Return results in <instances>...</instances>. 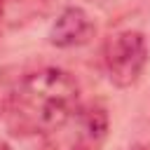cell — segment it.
I'll use <instances>...</instances> for the list:
<instances>
[{"label":"cell","mask_w":150,"mask_h":150,"mask_svg":"<svg viewBox=\"0 0 150 150\" xmlns=\"http://www.w3.org/2000/svg\"><path fill=\"white\" fill-rule=\"evenodd\" d=\"M0 150H12V148H9L7 143H0Z\"/></svg>","instance_id":"5b68a950"},{"label":"cell","mask_w":150,"mask_h":150,"mask_svg":"<svg viewBox=\"0 0 150 150\" xmlns=\"http://www.w3.org/2000/svg\"><path fill=\"white\" fill-rule=\"evenodd\" d=\"M77 136L73 150H98L108 134V112L101 105H89L77 110Z\"/></svg>","instance_id":"277c9868"},{"label":"cell","mask_w":150,"mask_h":150,"mask_svg":"<svg viewBox=\"0 0 150 150\" xmlns=\"http://www.w3.org/2000/svg\"><path fill=\"white\" fill-rule=\"evenodd\" d=\"M77 80L54 66L23 75L5 98V120L14 136H45L63 129L80 110Z\"/></svg>","instance_id":"6da1fadb"},{"label":"cell","mask_w":150,"mask_h":150,"mask_svg":"<svg viewBox=\"0 0 150 150\" xmlns=\"http://www.w3.org/2000/svg\"><path fill=\"white\" fill-rule=\"evenodd\" d=\"M0 12H2V0H0Z\"/></svg>","instance_id":"52a82bcc"},{"label":"cell","mask_w":150,"mask_h":150,"mask_svg":"<svg viewBox=\"0 0 150 150\" xmlns=\"http://www.w3.org/2000/svg\"><path fill=\"white\" fill-rule=\"evenodd\" d=\"M148 63V42L138 30H120L103 45V66L115 87H131L138 82Z\"/></svg>","instance_id":"7a4b0ae2"},{"label":"cell","mask_w":150,"mask_h":150,"mask_svg":"<svg viewBox=\"0 0 150 150\" xmlns=\"http://www.w3.org/2000/svg\"><path fill=\"white\" fill-rule=\"evenodd\" d=\"M134 150H148V148H134Z\"/></svg>","instance_id":"8992f818"},{"label":"cell","mask_w":150,"mask_h":150,"mask_svg":"<svg viewBox=\"0 0 150 150\" xmlns=\"http://www.w3.org/2000/svg\"><path fill=\"white\" fill-rule=\"evenodd\" d=\"M94 35V23L89 19V14L80 7H66L54 26L49 28V42L54 47L68 49V47H80L84 42H89Z\"/></svg>","instance_id":"3957f363"}]
</instances>
